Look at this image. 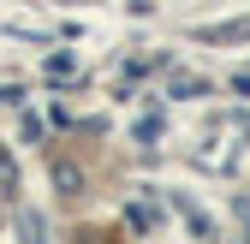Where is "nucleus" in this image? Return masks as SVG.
<instances>
[]
</instances>
